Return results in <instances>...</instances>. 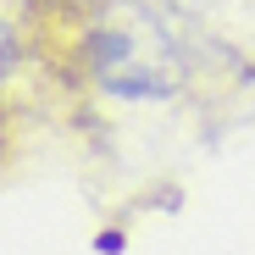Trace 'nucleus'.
<instances>
[{
	"instance_id": "nucleus-1",
	"label": "nucleus",
	"mask_w": 255,
	"mask_h": 255,
	"mask_svg": "<svg viewBox=\"0 0 255 255\" xmlns=\"http://www.w3.org/2000/svg\"><path fill=\"white\" fill-rule=\"evenodd\" d=\"M33 45H28V33L22 22H6L0 17V155H6L11 144V128H17V83L22 72H33Z\"/></svg>"
}]
</instances>
